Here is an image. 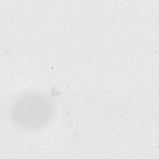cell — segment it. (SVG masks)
Masks as SVG:
<instances>
[{
  "label": "cell",
  "instance_id": "6da1fadb",
  "mask_svg": "<svg viewBox=\"0 0 159 159\" xmlns=\"http://www.w3.org/2000/svg\"><path fill=\"white\" fill-rule=\"evenodd\" d=\"M54 112L51 100L37 92L27 93L12 104L11 117L14 124L24 130L40 129L48 123Z\"/></svg>",
  "mask_w": 159,
  "mask_h": 159
}]
</instances>
